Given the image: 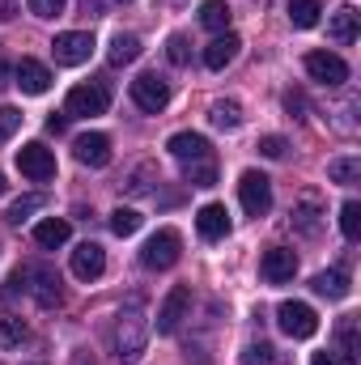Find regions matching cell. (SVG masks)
<instances>
[{
  "label": "cell",
  "mask_w": 361,
  "mask_h": 365,
  "mask_svg": "<svg viewBox=\"0 0 361 365\" xmlns=\"http://www.w3.org/2000/svg\"><path fill=\"white\" fill-rule=\"evenodd\" d=\"M26 340V323L17 314H0V349H17Z\"/></svg>",
  "instance_id": "obj_30"
},
{
  "label": "cell",
  "mask_w": 361,
  "mask_h": 365,
  "mask_svg": "<svg viewBox=\"0 0 361 365\" xmlns=\"http://www.w3.org/2000/svg\"><path fill=\"white\" fill-rule=\"evenodd\" d=\"M336 365H361L357 361V319L353 314H345L340 319V327H336Z\"/></svg>",
  "instance_id": "obj_20"
},
{
  "label": "cell",
  "mask_w": 361,
  "mask_h": 365,
  "mask_svg": "<svg viewBox=\"0 0 361 365\" xmlns=\"http://www.w3.org/2000/svg\"><path fill=\"white\" fill-rule=\"evenodd\" d=\"M276 323H280V331L293 336V340H310V336L319 331V314H315L306 302H280V306H276Z\"/></svg>",
  "instance_id": "obj_5"
},
{
  "label": "cell",
  "mask_w": 361,
  "mask_h": 365,
  "mask_svg": "<svg viewBox=\"0 0 361 365\" xmlns=\"http://www.w3.org/2000/svg\"><path fill=\"white\" fill-rule=\"evenodd\" d=\"M39 208H43L39 195H21V200L4 212V221H9V225H21V221H30V212H39Z\"/></svg>",
  "instance_id": "obj_33"
},
{
  "label": "cell",
  "mask_w": 361,
  "mask_h": 365,
  "mask_svg": "<svg viewBox=\"0 0 361 365\" xmlns=\"http://www.w3.org/2000/svg\"><path fill=\"white\" fill-rule=\"evenodd\" d=\"M86 4V13H98V0H81Z\"/></svg>",
  "instance_id": "obj_45"
},
{
  "label": "cell",
  "mask_w": 361,
  "mask_h": 365,
  "mask_svg": "<svg viewBox=\"0 0 361 365\" xmlns=\"http://www.w3.org/2000/svg\"><path fill=\"white\" fill-rule=\"evenodd\" d=\"M357 9H353V4H345V9H336V13H332V21H327V38H332V43H340V47H345V43H353V38H357Z\"/></svg>",
  "instance_id": "obj_22"
},
{
  "label": "cell",
  "mask_w": 361,
  "mask_h": 365,
  "mask_svg": "<svg viewBox=\"0 0 361 365\" xmlns=\"http://www.w3.org/2000/svg\"><path fill=\"white\" fill-rule=\"evenodd\" d=\"M306 73H310V81H319V86H327V90H340L345 81H349V64L336 56V51H306Z\"/></svg>",
  "instance_id": "obj_4"
},
{
  "label": "cell",
  "mask_w": 361,
  "mask_h": 365,
  "mask_svg": "<svg viewBox=\"0 0 361 365\" xmlns=\"http://www.w3.org/2000/svg\"><path fill=\"white\" fill-rule=\"evenodd\" d=\"M166 56H171V64H187V60H191V47H187L183 34H171V38H166Z\"/></svg>",
  "instance_id": "obj_36"
},
{
  "label": "cell",
  "mask_w": 361,
  "mask_h": 365,
  "mask_svg": "<svg viewBox=\"0 0 361 365\" xmlns=\"http://www.w3.org/2000/svg\"><path fill=\"white\" fill-rule=\"evenodd\" d=\"M230 21H234V13H230V4H225V0H204V4H200V26H204V30L225 34V30H230Z\"/></svg>",
  "instance_id": "obj_23"
},
{
  "label": "cell",
  "mask_w": 361,
  "mask_h": 365,
  "mask_svg": "<svg viewBox=\"0 0 361 365\" xmlns=\"http://www.w3.org/2000/svg\"><path fill=\"white\" fill-rule=\"evenodd\" d=\"M276 361V349L272 344H247L243 349V365H272Z\"/></svg>",
  "instance_id": "obj_35"
},
{
  "label": "cell",
  "mask_w": 361,
  "mask_h": 365,
  "mask_svg": "<svg viewBox=\"0 0 361 365\" xmlns=\"http://www.w3.org/2000/svg\"><path fill=\"white\" fill-rule=\"evenodd\" d=\"M68 238H73V225H68L64 217H47V221L34 225V242H39L43 251H56V247H64Z\"/></svg>",
  "instance_id": "obj_21"
},
{
  "label": "cell",
  "mask_w": 361,
  "mask_h": 365,
  "mask_svg": "<svg viewBox=\"0 0 361 365\" xmlns=\"http://www.w3.org/2000/svg\"><path fill=\"white\" fill-rule=\"evenodd\" d=\"M4 86H13V64L0 56V90H4Z\"/></svg>",
  "instance_id": "obj_39"
},
{
  "label": "cell",
  "mask_w": 361,
  "mask_h": 365,
  "mask_svg": "<svg viewBox=\"0 0 361 365\" xmlns=\"http://www.w3.org/2000/svg\"><path fill=\"white\" fill-rule=\"evenodd\" d=\"M238 200H243V212L247 217H264L272 208V179L260 170H243L238 179Z\"/></svg>",
  "instance_id": "obj_6"
},
{
  "label": "cell",
  "mask_w": 361,
  "mask_h": 365,
  "mask_svg": "<svg viewBox=\"0 0 361 365\" xmlns=\"http://www.w3.org/2000/svg\"><path fill=\"white\" fill-rule=\"evenodd\" d=\"M4 191H9V182H4V175H0V195H4Z\"/></svg>",
  "instance_id": "obj_46"
},
{
  "label": "cell",
  "mask_w": 361,
  "mask_h": 365,
  "mask_svg": "<svg viewBox=\"0 0 361 365\" xmlns=\"http://www.w3.org/2000/svg\"><path fill=\"white\" fill-rule=\"evenodd\" d=\"M208 119H213L221 132H234V128H243V106H238L234 98H217V102L208 106Z\"/></svg>",
  "instance_id": "obj_26"
},
{
  "label": "cell",
  "mask_w": 361,
  "mask_h": 365,
  "mask_svg": "<svg viewBox=\"0 0 361 365\" xmlns=\"http://www.w3.org/2000/svg\"><path fill=\"white\" fill-rule=\"evenodd\" d=\"M327 179L345 182V187H349V182H357L361 179V162H357V158H336V162L327 166Z\"/></svg>",
  "instance_id": "obj_31"
},
{
  "label": "cell",
  "mask_w": 361,
  "mask_h": 365,
  "mask_svg": "<svg viewBox=\"0 0 361 365\" xmlns=\"http://www.w3.org/2000/svg\"><path fill=\"white\" fill-rule=\"evenodd\" d=\"M17 128H21V110L17 106H0V145H9Z\"/></svg>",
  "instance_id": "obj_34"
},
{
  "label": "cell",
  "mask_w": 361,
  "mask_h": 365,
  "mask_svg": "<svg viewBox=\"0 0 361 365\" xmlns=\"http://www.w3.org/2000/svg\"><path fill=\"white\" fill-rule=\"evenodd\" d=\"M17 170H21L26 179H34V182L56 179V153H51L43 140H30V145L17 149Z\"/></svg>",
  "instance_id": "obj_8"
},
{
  "label": "cell",
  "mask_w": 361,
  "mask_h": 365,
  "mask_svg": "<svg viewBox=\"0 0 361 365\" xmlns=\"http://www.w3.org/2000/svg\"><path fill=\"white\" fill-rule=\"evenodd\" d=\"M187 314H191V289L187 284H175L166 293V302L158 306V336H175Z\"/></svg>",
  "instance_id": "obj_11"
},
{
  "label": "cell",
  "mask_w": 361,
  "mask_h": 365,
  "mask_svg": "<svg viewBox=\"0 0 361 365\" xmlns=\"http://www.w3.org/2000/svg\"><path fill=\"white\" fill-rule=\"evenodd\" d=\"M13 9H17V0H0V17H13Z\"/></svg>",
  "instance_id": "obj_44"
},
{
  "label": "cell",
  "mask_w": 361,
  "mask_h": 365,
  "mask_svg": "<svg viewBox=\"0 0 361 365\" xmlns=\"http://www.w3.org/2000/svg\"><path fill=\"white\" fill-rule=\"evenodd\" d=\"M141 225H145V217H141L136 208H115V212H111V230H115L119 238H132Z\"/></svg>",
  "instance_id": "obj_29"
},
{
  "label": "cell",
  "mask_w": 361,
  "mask_h": 365,
  "mask_svg": "<svg viewBox=\"0 0 361 365\" xmlns=\"http://www.w3.org/2000/svg\"><path fill=\"white\" fill-rule=\"evenodd\" d=\"M260 272H264L268 284H285V280H293V272H298V255L289 247H268L264 259H260Z\"/></svg>",
  "instance_id": "obj_13"
},
{
  "label": "cell",
  "mask_w": 361,
  "mask_h": 365,
  "mask_svg": "<svg viewBox=\"0 0 361 365\" xmlns=\"http://www.w3.org/2000/svg\"><path fill=\"white\" fill-rule=\"evenodd\" d=\"M64 123H68L64 115H47V132H56V136H60V132H64Z\"/></svg>",
  "instance_id": "obj_41"
},
{
  "label": "cell",
  "mask_w": 361,
  "mask_h": 365,
  "mask_svg": "<svg viewBox=\"0 0 361 365\" xmlns=\"http://www.w3.org/2000/svg\"><path fill=\"white\" fill-rule=\"evenodd\" d=\"M285 106H289V110H306V98H302V93H285Z\"/></svg>",
  "instance_id": "obj_40"
},
{
  "label": "cell",
  "mask_w": 361,
  "mask_h": 365,
  "mask_svg": "<svg viewBox=\"0 0 361 365\" xmlns=\"http://www.w3.org/2000/svg\"><path fill=\"white\" fill-rule=\"evenodd\" d=\"M183 179L191 182V187H213V182H217V162H213V158L187 162V166H183Z\"/></svg>",
  "instance_id": "obj_28"
},
{
  "label": "cell",
  "mask_w": 361,
  "mask_h": 365,
  "mask_svg": "<svg viewBox=\"0 0 361 365\" xmlns=\"http://www.w3.org/2000/svg\"><path fill=\"white\" fill-rule=\"evenodd\" d=\"M106 60H111L115 68H123V64H136V60H141V38H136V34H115V38H111V51H106Z\"/></svg>",
  "instance_id": "obj_25"
},
{
  "label": "cell",
  "mask_w": 361,
  "mask_h": 365,
  "mask_svg": "<svg viewBox=\"0 0 361 365\" xmlns=\"http://www.w3.org/2000/svg\"><path fill=\"white\" fill-rule=\"evenodd\" d=\"M323 200L315 195V191H302L298 200H293V208H289V225L302 234V238H315L319 230H323Z\"/></svg>",
  "instance_id": "obj_10"
},
{
  "label": "cell",
  "mask_w": 361,
  "mask_h": 365,
  "mask_svg": "<svg viewBox=\"0 0 361 365\" xmlns=\"http://www.w3.org/2000/svg\"><path fill=\"white\" fill-rule=\"evenodd\" d=\"M111 340H115V357L123 365L141 361L145 357V344H149V323H145V310H141V297L115 319V331H111Z\"/></svg>",
  "instance_id": "obj_1"
},
{
  "label": "cell",
  "mask_w": 361,
  "mask_h": 365,
  "mask_svg": "<svg viewBox=\"0 0 361 365\" xmlns=\"http://www.w3.org/2000/svg\"><path fill=\"white\" fill-rule=\"evenodd\" d=\"M179 255H183L179 230H158V234L141 247V264H145L149 272H166V268H175Z\"/></svg>",
  "instance_id": "obj_2"
},
{
  "label": "cell",
  "mask_w": 361,
  "mask_h": 365,
  "mask_svg": "<svg viewBox=\"0 0 361 365\" xmlns=\"http://www.w3.org/2000/svg\"><path fill=\"white\" fill-rule=\"evenodd\" d=\"M73 153H77V162L81 166H106L111 162V136L106 132H86V136H77L73 140Z\"/></svg>",
  "instance_id": "obj_15"
},
{
  "label": "cell",
  "mask_w": 361,
  "mask_h": 365,
  "mask_svg": "<svg viewBox=\"0 0 361 365\" xmlns=\"http://www.w3.org/2000/svg\"><path fill=\"white\" fill-rule=\"evenodd\" d=\"M319 13H323V0H289V21H293L298 30L319 26Z\"/></svg>",
  "instance_id": "obj_27"
},
{
  "label": "cell",
  "mask_w": 361,
  "mask_h": 365,
  "mask_svg": "<svg viewBox=\"0 0 361 365\" xmlns=\"http://www.w3.org/2000/svg\"><path fill=\"white\" fill-rule=\"evenodd\" d=\"M68 9V0H30V13L34 17H60Z\"/></svg>",
  "instance_id": "obj_37"
},
{
  "label": "cell",
  "mask_w": 361,
  "mask_h": 365,
  "mask_svg": "<svg viewBox=\"0 0 361 365\" xmlns=\"http://www.w3.org/2000/svg\"><path fill=\"white\" fill-rule=\"evenodd\" d=\"M195 230H200L204 242H221V238L230 234V212H225V204H204V208L195 212Z\"/></svg>",
  "instance_id": "obj_16"
},
{
  "label": "cell",
  "mask_w": 361,
  "mask_h": 365,
  "mask_svg": "<svg viewBox=\"0 0 361 365\" xmlns=\"http://www.w3.org/2000/svg\"><path fill=\"white\" fill-rule=\"evenodd\" d=\"M26 293H34V302H39L43 310L60 306V302H64L60 272H56V268H47V264H34V268H26Z\"/></svg>",
  "instance_id": "obj_7"
},
{
  "label": "cell",
  "mask_w": 361,
  "mask_h": 365,
  "mask_svg": "<svg viewBox=\"0 0 361 365\" xmlns=\"http://www.w3.org/2000/svg\"><path fill=\"white\" fill-rule=\"evenodd\" d=\"M73 365H98V361H93V353H86V349H77V353H73Z\"/></svg>",
  "instance_id": "obj_42"
},
{
  "label": "cell",
  "mask_w": 361,
  "mask_h": 365,
  "mask_svg": "<svg viewBox=\"0 0 361 365\" xmlns=\"http://www.w3.org/2000/svg\"><path fill=\"white\" fill-rule=\"evenodd\" d=\"M166 149H171V158H179L183 166L213 158V145H208V136H200V132H175V136L166 140Z\"/></svg>",
  "instance_id": "obj_14"
},
{
  "label": "cell",
  "mask_w": 361,
  "mask_h": 365,
  "mask_svg": "<svg viewBox=\"0 0 361 365\" xmlns=\"http://www.w3.org/2000/svg\"><path fill=\"white\" fill-rule=\"evenodd\" d=\"M285 149H289V145H285V136H264V140H260V153L272 158V162H276V158H285Z\"/></svg>",
  "instance_id": "obj_38"
},
{
  "label": "cell",
  "mask_w": 361,
  "mask_h": 365,
  "mask_svg": "<svg viewBox=\"0 0 361 365\" xmlns=\"http://www.w3.org/2000/svg\"><path fill=\"white\" fill-rule=\"evenodd\" d=\"M340 234H345L349 242H357L361 238V204L357 200H349V204L340 208Z\"/></svg>",
  "instance_id": "obj_32"
},
{
  "label": "cell",
  "mask_w": 361,
  "mask_h": 365,
  "mask_svg": "<svg viewBox=\"0 0 361 365\" xmlns=\"http://www.w3.org/2000/svg\"><path fill=\"white\" fill-rule=\"evenodd\" d=\"M132 102H136L145 115H158V110H166V102H171V86H166L158 73H141V77L132 81Z\"/></svg>",
  "instance_id": "obj_12"
},
{
  "label": "cell",
  "mask_w": 361,
  "mask_h": 365,
  "mask_svg": "<svg viewBox=\"0 0 361 365\" xmlns=\"http://www.w3.org/2000/svg\"><path fill=\"white\" fill-rule=\"evenodd\" d=\"M106 106H111V86L106 81H86V86H73L68 98H64V110L68 115H106Z\"/></svg>",
  "instance_id": "obj_3"
},
{
  "label": "cell",
  "mask_w": 361,
  "mask_h": 365,
  "mask_svg": "<svg viewBox=\"0 0 361 365\" xmlns=\"http://www.w3.org/2000/svg\"><path fill=\"white\" fill-rule=\"evenodd\" d=\"M102 272H106V251L98 242H81L73 251V276L77 280H98Z\"/></svg>",
  "instance_id": "obj_17"
},
{
  "label": "cell",
  "mask_w": 361,
  "mask_h": 365,
  "mask_svg": "<svg viewBox=\"0 0 361 365\" xmlns=\"http://www.w3.org/2000/svg\"><path fill=\"white\" fill-rule=\"evenodd\" d=\"M310 365H336V357H332V353H315V357H310Z\"/></svg>",
  "instance_id": "obj_43"
},
{
  "label": "cell",
  "mask_w": 361,
  "mask_h": 365,
  "mask_svg": "<svg viewBox=\"0 0 361 365\" xmlns=\"http://www.w3.org/2000/svg\"><path fill=\"white\" fill-rule=\"evenodd\" d=\"M13 86H21V93H47L51 90V73H47V64H39V60L26 56L13 68Z\"/></svg>",
  "instance_id": "obj_19"
},
{
  "label": "cell",
  "mask_w": 361,
  "mask_h": 365,
  "mask_svg": "<svg viewBox=\"0 0 361 365\" xmlns=\"http://www.w3.org/2000/svg\"><path fill=\"white\" fill-rule=\"evenodd\" d=\"M315 293H319V297H332V302L349 297V272H345V268H327V272H319L315 276Z\"/></svg>",
  "instance_id": "obj_24"
},
{
  "label": "cell",
  "mask_w": 361,
  "mask_h": 365,
  "mask_svg": "<svg viewBox=\"0 0 361 365\" xmlns=\"http://www.w3.org/2000/svg\"><path fill=\"white\" fill-rule=\"evenodd\" d=\"M51 56H56V64H64V68L86 64L93 56V34H86V30H64V34H56Z\"/></svg>",
  "instance_id": "obj_9"
},
{
  "label": "cell",
  "mask_w": 361,
  "mask_h": 365,
  "mask_svg": "<svg viewBox=\"0 0 361 365\" xmlns=\"http://www.w3.org/2000/svg\"><path fill=\"white\" fill-rule=\"evenodd\" d=\"M238 47H243V38H238V34H230V30H225V34H217V38L204 47V68L221 73L225 64H234V60H238Z\"/></svg>",
  "instance_id": "obj_18"
}]
</instances>
